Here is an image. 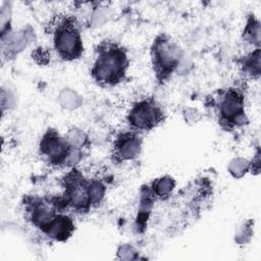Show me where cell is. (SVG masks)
Segmentation results:
<instances>
[{"label":"cell","mask_w":261,"mask_h":261,"mask_svg":"<svg viewBox=\"0 0 261 261\" xmlns=\"http://www.w3.org/2000/svg\"><path fill=\"white\" fill-rule=\"evenodd\" d=\"M22 206L24 218L48 239L65 242L73 234L75 224L61 195L28 196Z\"/></svg>","instance_id":"obj_1"},{"label":"cell","mask_w":261,"mask_h":261,"mask_svg":"<svg viewBox=\"0 0 261 261\" xmlns=\"http://www.w3.org/2000/svg\"><path fill=\"white\" fill-rule=\"evenodd\" d=\"M129 67L127 50L114 40H102L95 47V58L90 69L93 81L102 88L124 82Z\"/></svg>","instance_id":"obj_2"},{"label":"cell","mask_w":261,"mask_h":261,"mask_svg":"<svg viewBox=\"0 0 261 261\" xmlns=\"http://www.w3.org/2000/svg\"><path fill=\"white\" fill-rule=\"evenodd\" d=\"M61 196L69 211L84 215L101 203L105 196L106 187L99 178H89L80 169L72 167L60 179Z\"/></svg>","instance_id":"obj_3"},{"label":"cell","mask_w":261,"mask_h":261,"mask_svg":"<svg viewBox=\"0 0 261 261\" xmlns=\"http://www.w3.org/2000/svg\"><path fill=\"white\" fill-rule=\"evenodd\" d=\"M46 34L62 61L70 62L82 57L84 52L82 25L74 15L56 13L46 24Z\"/></svg>","instance_id":"obj_4"},{"label":"cell","mask_w":261,"mask_h":261,"mask_svg":"<svg viewBox=\"0 0 261 261\" xmlns=\"http://www.w3.org/2000/svg\"><path fill=\"white\" fill-rule=\"evenodd\" d=\"M245 98V90L241 85L219 89L212 95L210 105L223 130L232 133L248 124Z\"/></svg>","instance_id":"obj_5"},{"label":"cell","mask_w":261,"mask_h":261,"mask_svg":"<svg viewBox=\"0 0 261 261\" xmlns=\"http://www.w3.org/2000/svg\"><path fill=\"white\" fill-rule=\"evenodd\" d=\"M150 56L155 79L158 85H164L178 67L182 51L168 35L162 33L154 39Z\"/></svg>","instance_id":"obj_6"},{"label":"cell","mask_w":261,"mask_h":261,"mask_svg":"<svg viewBox=\"0 0 261 261\" xmlns=\"http://www.w3.org/2000/svg\"><path fill=\"white\" fill-rule=\"evenodd\" d=\"M165 120V112L154 97H143L136 101L126 114L129 129L139 134L157 127Z\"/></svg>","instance_id":"obj_7"},{"label":"cell","mask_w":261,"mask_h":261,"mask_svg":"<svg viewBox=\"0 0 261 261\" xmlns=\"http://www.w3.org/2000/svg\"><path fill=\"white\" fill-rule=\"evenodd\" d=\"M71 144L56 129L48 128L40 139L39 154L52 167L65 166L71 160Z\"/></svg>","instance_id":"obj_8"},{"label":"cell","mask_w":261,"mask_h":261,"mask_svg":"<svg viewBox=\"0 0 261 261\" xmlns=\"http://www.w3.org/2000/svg\"><path fill=\"white\" fill-rule=\"evenodd\" d=\"M141 134L128 129L119 133L113 140L111 159L115 163H122L137 158L142 150Z\"/></svg>","instance_id":"obj_9"},{"label":"cell","mask_w":261,"mask_h":261,"mask_svg":"<svg viewBox=\"0 0 261 261\" xmlns=\"http://www.w3.org/2000/svg\"><path fill=\"white\" fill-rule=\"evenodd\" d=\"M240 69L245 77L258 80L261 73L260 48H255L238 60Z\"/></svg>","instance_id":"obj_10"},{"label":"cell","mask_w":261,"mask_h":261,"mask_svg":"<svg viewBox=\"0 0 261 261\" xmlns=\"http://www.w3.org/2000/svg\"><path fill=\"white\" fill-rule=\"evenodd\" d=\"M174 186H175L174 179L170 176L165 175V176L154 179L150 184V186H148V188L155 199H165L169 197Z\"/></svg>","instance_id":"obj_11"},{"label":"cell","mask_w":261,"mask_h":261,"mask_svg":"<svg viewBox=\"0 0 261 261\" xmlns=\"http://www.w3.org/2000/svg\"><path fill=\"white\" fill-rule=\"evenodd\" d=\"M260 32L261 30L259 20L253 14H250L247 18L243 33L244 40L256 48H260Z\"/></svg>","instance_id":"obj_12"}]
</instances>
